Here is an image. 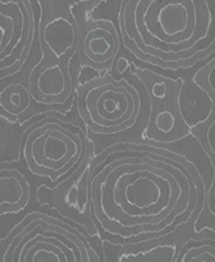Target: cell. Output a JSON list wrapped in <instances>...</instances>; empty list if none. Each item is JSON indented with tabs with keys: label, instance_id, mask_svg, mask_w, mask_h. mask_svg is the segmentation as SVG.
<instances>
[{
	"label": "cell",
	"instance_id": "obj_12",
	"mask_svg": "<svg viewBox=\"0 0 215 262\" xmlns=\"http://www.w3.org/2000/svg\"><path fill=\"white\" fill-rule=\"evenodd\" d=\"M56 5H73V4H95L100 0H48Z\"/></svg>",
	"mask_w": 215,
	"mask_h": 262
},
{
	"label": "cell",
	"instance_id": "obj_9",
	"mask_svg": "<svg viewBox=\"0 0 215 262\" xmlns=\"http://www.w3.org/2000/svg\"><path fill=\"white\" fill-rule=\"evenodd\" d=\"M79 31L77 22L66 12L50 15L42 27V38L48 50L49 59L66 61L78 50Z\"/></svg>",
	"mask_w": 215,
	"mask_h": 262
},
{
	"label": "cell",
	"instance_id": "obj_4",
	"mask_svg": "<svg viewBox=\"0 0 215 262\" xmlns=\"http://www.w3.org/2000/svg\"><path fill=\"white\" fill-rule=\"evenodd\" d=\"M77 109L92 132L118 135L135 124L140 113V97L127 81L105 74L79 87Z\"/></svg>",
	"mask_w": 215,
	"mask_h": 262
},
{
	"label": "cell",
	"instance_id": "obj_1",
	"mask_svg": "<svg viewBox=\"0 0 215 262\" xmlns=\"http://www.w3.org/2000/svg\"><path fill=\"white\" fill-rule=\"evenodd\" d=\"M183 191L156 160L114 148L95 166L91 202L102 229L130 237L156 227L176 209Z\"/></svg>",
	"mask_w": 215,
	"mask_h": 262
},
{
	"label": "cell",
	"instance_id": "obj_5",
	"mask_svg": "<svg viewBox=\"0 0 215 262\" xmlns=\"http://www.w3.org/2000/svg\"><path fill=\"white\" fill-rule=\"evenodd\" d=\"M83 148V137L78 132L56 118H46L30 130L23 155L31 173L55 179L76 166Z\"/></svg>",
	"mask_w": 215,
	"mask_h": 262
},
{
	"label": "cell",
	"instance_id": "obj_11",
	"mask_svg": "<svg viewBox=\"0 0 215 262\" xmlns=\"http://www.w3.org/2000/svg\"><path fill=\"white\" fill-rule=\"evenodd\" d=\"M30 89L22 83H10L0 91V107L12 117H19L31 106Z\"/></svg>",
	"mask_w": 215,
	"mask_h": 262
},
{
	"label": "cell",
	"instance_id": "obj_7",
	"mask_svg": "<svg viewBox=\"0 0 215 262\" xmlns=\"http://www.w3.org/2000/svg\"><path fill=\"white\" fill-rule=\"evenodd\" d=\"M81 63L95 71H106L114 63L119 51V35L109 19H95L81 31L78 43Z\"/></svg>",
	"mask_w": 215,
	"mask_h": 262
},
{
	"label": "cell",
	"instance_id": "obj_10",
	"mask_svg": "<svg viewBox=\"0 0 215 262\" xmlns=\"http://www.w3.org/2000/svg\"><path fill=\"white\" fill-rule=\"evenodd\" d=\"M30 199L26 177L17 169H0V216L22 211Z\"/></svg>",
	"mask_w": 215,
	"mask_h": 262
},
{
	"label": "cell",
	"instance_id": "obj_6",
	"mask_svg": "<svg viewBox=\"0 0 215 262\" xmlns=\"http://www.w3.org/2000/svg\"><path fill=\"white\" fill-rule=\"evenodd\" d=\"M35 38L30 0H0V81L25 67Z\"/></svg>",
	"mask_w": 215,
	"mask_h": 262
},
{
	"label": "cell",
	"instance_id": "obj_3",
	"mask_svg": "<svg viewBox=\"0 0 215 262\" xmlns=\"http://www.w3.org/2000/svg\"><path fill=\"white\" fill-rule=\"evenodd\" d=\"M86 238L44 212H31L0 242V261H96Z\"/></svg>",
	"mask_w": 215,
	"mask_h": 262
},
{
	"label": "cell",
	"instance_id": "obj_2",
	"mask_svg": "<svg viewBox=\"0 0 215 262\" xmlns=\"http://www.w3.org/2000/svg\"><path fill=\"white\" fill-rule=\"evenodd\" d=\"M215 0H125V43L142 58L163 66L193 63L215 46Z\"/></svg>",
	"mask_w": 215,
	"mask_h": 262
},
{
	"label": "cell",
	"instance_id": "obj_8",
	"mask_svg": "<svg viewBox=\"0 0 215 262\" xmlns=\"http://www.w3.org/2000/svg\"><path fill=\"white\" fill-rule=\"evenodd\" d=\"M32 100L44 105L63 104L72 90V78L66 61L49 59L35 69L30 78Z\"/></svg>",
	"mask_w": 215,
	"mask_h": 262
}]
</instances>
